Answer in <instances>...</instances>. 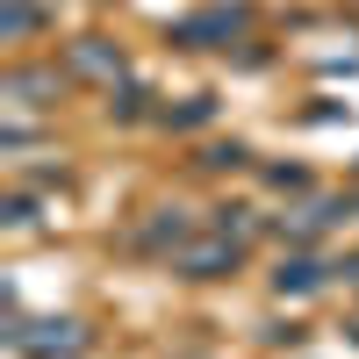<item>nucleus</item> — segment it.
<instances>
[{
  "mask_svg": "<svg viewBox=\"0 0 359 359\" xmlns=\"http://www.w3.org/2000/svg\"><path fill=\"white\" fill-rule=\"evenodd\" d=\"M237 259H245L237 237H208V245H187V252H180V273H187V280H216V273H230Z\"/></svg>",
  "mask_w": 359,
  "mask_h": 359,
  "instance_id": "obj_1",
  "label": "nucleus"
},
{
  "mask_svg": "<svg viewBox=\"0 0 359 359\" xmlns=\"http://www.w3.org/2000/svg\"><path fill=\"white\" fill-rule=\"evenodd\" d=\"M72 65H79L86 79H123V50H108L101 36H86V43L72 50Z\"/></svg>",
  "mask_w": 359,
  "mask_h": 359,
  "instance_id": "obj_2",
  "label": "nucleus"
},
{
  "mask_svg": "<svg viewBox=\"0 0 359 359\" xmlns=\"http://www.w3.org/2000/svg\"><path fill=\"white\" fill-rule=\"evenodd\" d=\"M237 22H245V15H237V8H216V15H194V22H180V29H172V36L201 50V36H230V29H237Z\"/></svg>",
  "mask_w": 359,
  "mask_h": 359,
  "instance_id": "obj_3",
  "label": "nucleus"
},
{
  "mask_svg": "<svg viewBox=\"0 0 359 359\" xmlns=\"http://www.w3.org/2000/svg\"><path fill=\"white\" fill-rule=\"evenodd\" d=\"M323 280V266L316 259H294V266H280V287H316Z\"/></svg>",
  "mask_w": 359,
  "mask_h": 359,
  "instance_id": "obj_4",
  "label": "nucleus"
}]
</instances>
